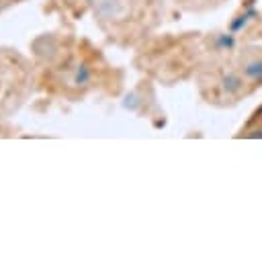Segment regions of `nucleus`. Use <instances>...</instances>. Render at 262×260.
I'll list each match as a JSON object with an SVG mask.
<instances>
[{"mask_svg": "<svg viewBox=\"0 0 262 260\" xmlns=\"http://www.w3.org/2000/svg\"><path fill=\"white\" fill-rule=\"evenodd\" d=\"M246 74L252 78H262V61H254L246 68Z\"/></svg>", "mask_w": 262, "mask_h": 260, "instance_id": "1", "label": "nucleus"}, {"mask_svg": "<svg viewBox=\"0 0 262 260\" xmlns=\"http://www.w3.org/2000/svg\"><path fill=\"white\" fill-rule=\"evenodd\" d=\"M237 86H239V82H237V78H233V76H229V78H225V88H229V90H237Z\"/></svg>", "mask_w": 262, "mask_h": 260, "instance_id": "2", "label": "nucleus"}, {"mask_svg": "<svg viewBox=\"0 0 262 260\" xmlns=\"http://www.w3.org/2000/svg\"><path fill=\"white\" fill-rule=\"evenodd\" d=\"M246 20H248V16H246V14H244V16H237V20H233V23H231V29H233V31H237L242 25H246Z\"/></svg>", "mask_w": 262, "mask_h": 260, "instance_id": "3", "label": "nucleus"}, {"mask_svg": "<svg viewBox=\"0 0 262 260\" xmlns=\"http://www.w3.org/2000/svg\"><path fill=\"white\" fill-rule=\"evenodd\" d=\"M86 78H88V72H86V68L82 66V68L78 70V76H76V80H78V82H86Z\"/></svg>", "mask_w": 262, "mask_h": 260, "instance_id": "4", "label": "nucleus"}, {"mask_svg": "<svg viewBox=\"0 0 262 260\" xmlns=\"http://www.w3.org/2000/svg\"><path fill=\"white\" fill-rule=\"evenodd\" d=\"M219 43H221V45L231 47V45H233V39H231V37H221V39H219Z\"/></svg>", "mask_w": 262, "mask_h": 260, "instance_id": "5", "label": "nucleus"}]
</instances>
